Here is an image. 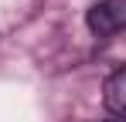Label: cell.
Segmentation results:
<instances>
[{"mask_svg":"<svg viewBox=\"0 0 126 122\" xmlns=\"http://www.w3.org/2000/svg\"><path fill=\"white\" fill-rule=\"evenodd\" d=\"M85 24H89V31H92L95 37L116 34L126 24V0H102V3H95V7L85 14Z\"/></svg>","mask_w":126,"mask_h":122,"instance_id":"cell-1","label":"cell"},{"mask_svg":"<svg viewBox=\"0 0 126 122\" xmlns=\"http://www.w3.org/2000/svg\"><path fill=\"white\" fill-rule=\"evenodd\" d=\"M102 102H106V109L116 115V122L126 115V68H116V71L106 78Z\"/></svg>","mask_w":126,"mask_h":122,"instance_id":"cell-2","label":"cell"},{"mask_svg":"<svg viewBox=\"0 0 126 122\" xmlns=\"http://www.w3.org/2000/svg\"><path fill=\"white\" fill-rule=\"evenodd\" d=\"M112 122H116V119H112Z\"/></svg>","mask_w":126,"mask_h":122,"instance_id":"cell-3","label":"cell"}]
</instances>
